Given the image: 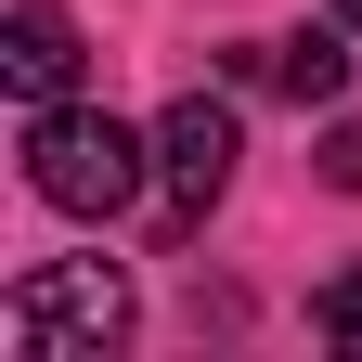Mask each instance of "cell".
<instances>
[{"mask_svg": "<svg viewBox=\"0 0 362 362\" xmlns=\"http://www.w3.org/2000/svg\"><path fill=\"white\" fill-rule=\"evenodd\" d=\"M259 78L285 90V104H337V90H349V39H337V26H310V39H272V52H259Z\"/></svg>", "mask_w": 362, "mask_h": 362, "instance_id": "5", "label": "cell"}, {"mask_svg": "<svg viewBox=\"0 0 362 362\" xmlns=\"http://www.w3.org/2000/svg\"><path fill=\"white\" fill-rule=\"evenodd\" d=\"M0 337H13V362H104L129 337V272L117 259H52L26 272L13 298H0Z\"/></svg>", "mask_w": 362, "mask_h": 362, "instance_id": "1", "label": "cell"}, {"mask_svg": "<svg viewBox=\"0 0 362 362\" xmlns=\"http://www.w3.org/2000/svg\"><path fill=\"white\" fill-rule=\"evenodd\" d=\"M324 181H337V194H362V117H337V129H324Z\"/></svg>", "mask_w": 362, "mask_h": 362, "instance_id": "7", "label": "cell"}, {"mask_svg": "<svg viewBox=\"0 0 362 362\" xmlns=\"http://www.w3.org/2000/svg\"><path fill=\"white\" fill-rule=\"evenodd\" d=\"M310 324H324V349H362V272H337V285L310 298Z\"/></svg>", "mask_w": 362, "mask_h": 362, "instance_id": "6", "label": "cell"}, {"mask_svg": "<svg viewBox=\"0 0 362 362\" xmlns=\"http://www.w3.org/2000/svg\"><path fill=\"white\" fill-rule=\"evenodd\" d=\"M143 129H117V117H90V104H39V129H26V181L52 194L65 220H117L129 194H143Z\"/></svg>", "mask_w": 362, "mask_h": 362, "instance_id": "2", "label": "cell"}, {"mask_svg": "<svg viewBox=\"0 0 362 362\" xmlns=\"http://www.w3.org/2000/svg\"><path fill=\"white\" fill-rule=\"evenodd\" d=\"M233 156H246L233 104L181 90V104H168V129H156V181H168V220H207L220 194H233Z\"/></svg>", "mask_w": 362, "mask_h": 362, "instance_id": "3", "label": "cell"}, {"mask_svg": "<svg viewBox=\"0 0 362 362\" xmlns=\"http://www.w3.org/2000/svg\"><path fill=\"white\" fill-rule=\"evenodd\" d=\"M0 78H13L26 104H65V78H78V26L52 13V0H13V26H0Z\"/></svg>", "mask_w": 362, "mask_h": 362, "instance_id": "4", "label": "cell"}, {"mask_svg": "<svg viewBox=\"0 0 362 362\" xmlns=\"http://www.w3.org/2000/svg\"><path fill=\"white\" fill-rule=\"evenodd\" d=\"M337 26H362V0H337Z\"/></svg>", "mask_w": 362, "mask_h": 362, "instance_id": "8", "label": "cell"}]
</instances>
